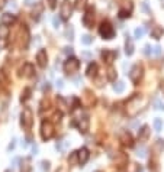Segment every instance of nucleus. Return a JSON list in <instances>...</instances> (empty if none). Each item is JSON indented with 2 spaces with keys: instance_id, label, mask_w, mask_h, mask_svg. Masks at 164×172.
Wrapping results in <instances>:
<instances>
[{
  "instance_id": "1",
  "label": "nucleus",
  "mask_w": 164,
  "mask_h": 172,
  "mask_svg": "<svg viewBox=\"0 0 164 172\" xmlns=\"http://www.w3.org/2000/svg\"><path fill=\"white\" fill-rule=\"evenodd\" d=\"M32 122H34V114H32V110L29 107L23 109L22 116H20V124H22L26 130H29L32 126Z\"/></svg>"
},
{
  "instance_id": "2",
  "label": "nucleus",
  "mask_w": 164,
  "mask_h": 172,
  "mask_svg": "<svg viewBox=\"0 0 164 172\" xmlns=\"http://www.w3.org/2000/svg\"><path fill=\"white\" fill-rule=\"evenodd\" d=\"M52 136H54V126H52V123L44 120V122L41 123V138L44 139V140H50Z\"/></svg>"
},
{
  "instance_id": "3",
  "label": "nucleus",
  "mask_w": 164,
  "mask_h": 172,
  "mask_svg": "<svg viewBox=\"0 0 164 172\" xmlns=\"http://www.w3.org/2000/svg\"><path fill=\"white\" fill-rule=\"evenodd\" d=\"M99 34L102 35L105 39H112L113 35H115V30H113V28H112V25L109 22H103L102 25H100V28H99Z\"/></svg>"
},
{
  "instance_id": "4",
  "label": "nucleus",
  "mask_w": 164,
  "mask_h": 172,
  "mask_svg": "<svg viewBox=\"0 0 164 172\" xmlns=\"http://www.w3.org/2000/svg\"><path fill=\"white\" fill-rule=\"evenodd\" d=\"M142 72H144V70H142V65H139V64H135L132 67V70H131L129 72V78L132 82H139V80L142 78Z\"/></svg>"
},
{
  "instance_id": "5",
  "label": "nucleus",
  "mask_w": 164,
  "mask_h": 172,
  "mask_svg": "<svg viewBox=\"0 0 164 172\" xmlns=\"http://www.w3.org/2000/svg\"><path fill=\"white\" fill-rule=\"evenodd\" d=\"M79 67H80L79 60H76V58H68L64 64V71L67 72V74H74V72L79 70Z\"/></svg>"
},
{
  "instance_id": "6",
  "label": "nucleus",
  "mask_w": 164,
  "mask_h": 172,
  "mask_svg": "<svg viewBox=\"0 0 164 172\" xmlns=\"http://www.w3.org/2000/svg\"><path fill=\"white\" fill-rule=\"evenodd\" d=\"M95 10H93V8H87V10H86V13H84L83 16V25L86 28H92L93 26V20H95Z\"/></svg>"
},
{
  "instance_id": "7",
  "label": "nucleus",
  "mask_w": 164,
  "mask_h": 172,
  "mask_svg": "<svg viewBox=\"0 0 164 172\" xmlns=\"http://www.w3.org/2000/svg\"><path fill=\"white\" fill-rule=\"evenodd\" d=\"M71 12H73V8L71 4H70L68 0H64L61 4V10H60V13H61V18L63 19H70V16H71Z\"/></svg>"
},
{
  "instance_id": "8",
  "label": "nucleus",
  "mask_w": 164,
  "mask_h": 172,
  "mask_svg": "<svg viewBox=\"0 0 164 172\" xmlns=\"http://www.w3.org/2000/svg\"><path fill=\"white\" fill-rule=\"evenodd\" d=\"M36 61H38V65L41 68L46 67L48 56H46V51H45V49H39V51H38V54H36Z\"/></svg>"
},
{
  "instance_id": "9",
  "label": "nucleus",
  "mask_w": 164,
  "mask_h": 172,
  "mask_svg": "<svg viewBox=\"0 0 164 172\" xmlns=\"http://www.w3.org/2000/svg\"><path fill=\"white\" fill-rule=\"evenodd\" d=\"M77 156H79V164L84 165L86 162L89 161V156H90V154H89V150L86 149V148H81V149L77 152Z\"/></svg>"
},
{
  "instance_id": "10",
  "label": "nucleus",
  "mask_w": 164,
  "mask_h": 172,
  "mask_svg": "<svg viewBox=\"0 0 164 172\" xmlns=\"http://www.w3.org/2000/svg\"><path fill=\"white\" fill-rule=\"evenodd\" d=\"M119 140H121L122 145H125V146H132V143H134L132 136H131L129 132H122L121 136H119Z\"/></svg>"
},
{
  "instance_id": "11",
  "label": "nucleus",
  "mask_w": 164,
  "mask_h": 172,
  "mask_svg": "<svg viewBox=\"0 0 164 172\" xmlns=\"http://www.w3.org/2000/svg\"><path fill=\"white\" fill-rule=\"evenodd\" d=\"M89 124H90V122H89V117L87 116L80 117V122H79V129H80L81 133H86V132L89 130Z\"/></svg>"
},
{
  "instance_id": "12",
  "label": "nucleus",
  "mask_w": 164,
  "mask_h": 172,
  "mask_svg": "<svg viewBox=\"0 0 164 172\" xmlns=\"http://www.w3.org/2000/svg\"><path fill=\"white\" fill-rule=\"evenodd\" d=\"M148 136H150V127L144 126L141 130H139V133H138V139H139V142H147Z\"/></svg>"
},
{
  "instance_id": "13",
  "label": "nucleus",
  "mask_w": 164,
  "mask_h": 172,
  "mask_svg": "<svg viewBox=\"0 0 164 172\" xmlns=\"http://www.w3.org/2000/svg\"><path fill=\"white\" fill-rule=\"evenodd\" d=\"M0 22H2V25H12V23L15 22V16L12 15V13H4V15H2V19H0Z\"/></svg>"
},
{
  "instance_id": "14",
  "label": "nucleus",
  "mask_w": 164,
  "mask_h": 172,
  "mask_svg": "<svg viewBox=\"0 0 164 172\" xmlns=\"http://www.w3.org/2000/svg\"><path fill=\"white\" fill-rule=\"evenodd\" d=\"M102 56H103V60L106 61V62H109V64H111L112 61L115 60V56H116V52H113V51H107V49H105V51H103V54H102Z\"/></svg>"
},
{
  "instance_id": "15",
  "label": "nucleus",
  "mask_w": 164,
  "mask_h": 172,
  "mask_svg": "<svg viewBox=\"0 0 164 172\" xmlns=\"http://www.w3.org/2000/svg\"><path fill=\"white\" fill-rule=\"evenodd\" d=\"M134 44H132V41H131V38H126V41H125V54L128 56H131L134 54Z\"/></svg>"
},
{
  "instance_id": "16",
  "label": "nucleus",
  "mask_w": 164,
  "mask_h": 172,
  "mask_svg": "<svg viewBox=\"0 0 164 172\" xmlns=\"http://www.w3.org/2000/svg\"><path fill=\"white\" fill-rule=\"evenodd\" d=\"M163 34H164V29L160 26H154L153 30H151V36L156 38V39H160V38L163 36Z\"/></svg>"
},
{
  "instance_id": "17",
  "label": "nucleus",
  "mask_w": 164,
  "mask_h": 172,
  "mask_svg": "<svg viewBox=\"0 0 164 172\" xmlns=\"http://www.w3.org/2000/svg\"><path fill=\"white\" fill-rule=\"evenodd\" d=\"M32 72H34V67H32L31 64H25L22 68V74L23 77H31Z\"/></svg>"
},
{
  "instance_id": "18",
  "label": "nucleus",
  "mask_w": 164,
  "mask_h": 172,
  "mask_svg": "<svg viewBox=\"0 0 164 172\" xmlns=\"http://www.w3.org/2000/svg\"><path fill=\"white\" fill-rule=\"evenodd\" d=\"M96 72H97V64H90L87 68V75L89 77H96Z\"/></svg>"
},
{
  "instance_id": "19",
  "label": "nucleus",
  "mask_w": 164,
  "mask_h": 172,
  "mask_svg": "<svg viewBox=\"0 0 164 172\" xmlns=\"http://www.w3.org/2000/svg\"><path fill=\"white\" fill-rule=\"evenodd\" d=\"M64 36H65V39H68V41H73V39H74V29H73V26H68L65 29Z\"/></svg>"
},
{
  "instance_id": "20",
  "label": "nucleus",
  "mask_w": 164,
  "mask_h": 172,
  "mask_svg": "<svg viewBox=\"0 0 164 172\" xmlns=\"http://www.w3.org/2000/svg\"><path fill=\"white\" fill-rule=\"evenodd\" d=\"M145 30H147V29H145V28H142V26L141 28H137V29L134 30V36L137 38V39H141V38L145 35Z\"/></svg>"
},
{
  "instance_id": "21",
  "label": "nucleus",
  "mask_w": 164,
  "mask_h": 172,
  "mask_svg": "<svg viewBox=\"0 0 164 172\" xmlns=\"http://www.w3.org/2000/svg\"><path fill=\"white\" fill-rule=\"evenodd\" d=\"M123 90H125V82L123 81H118L116 84H113V91H116V93H122Z\"/></svg>"
},
{
  "instance_id": "22",
  "label": "nucleus",
  "mask_w": 164,
  "mask_h": 172,
  "mask_svg": "<svg viewBox=\"0 0 164 172\" xmlns=\"http://www.w3.org/2000/svg\"><path fill=\"white\" fill-rule=\"evenodd\" d=\"M153 126H154V130L156 132H161V129H163V119H158V117H157V119L154 120Z\"/></svg>"
},
{
  "instance_id": "23",
  "label": "nucleus",
  "mask_w": 164,
  "mask_h": 172,
  "mask_svg": "<svg viewBox=\"0 0 164 172\" xmlns=\"http://www.w3.org/2000/svg\"><path fill=\"white\" fill-rule=\"evenodd\" d=\"M67 146H68V142H67V140H61V142H57L55 148H57L58 152H64Z\"/></svg>"
},
{
  "instance_id": "24",
  "label": "nucleus",
  "mask_w": 164,
  "mask_h": 172,
  "mask_svg": "<svg viewBox=\"0 0 164 172\" xmlns=\"http://www.w3.org/2000/svg\"><path fill=\"white\" fill-rule=\"evenodd\" d=\"M118 161H116V164L119 165V166H123V165H126V161H128V158H126L125 154H119L118 155Z\"/></svg>"
},
{
  "instance_id": "25",
  "label": "nucleus",
  "mask_w": 164,
  "mask_h": 172,
  "mask_svg": "<svg viewBox=\"0 0 164 172\" xmlns=\"http://www.w3.org/2000/svg\"><path fill=\"white\" fill-rule=\"evenodd\" d=\"M163 149H164V140L158 139V140L156 142V145H154V150H156L157 154H158V152H161Z\"/></svg>"
},
{
  "instance_id": "26",
  "label": "nucleus",
  "mask_w": 164,
  "mask_h": 172,
  "mask_svg": "<svg viewBox=\"0 0 164 172\" xmlns=\"http://www.w3.org/2000/svg\"><path fill=\"white\" fill-rule=\"evenodd\" d=\"M126 172H141V166L138 164H131V165H128Z\"/></svg>"
},
{
  "instance_id": "27",
  "label": "nucleus",
  "mask_w": 164,
  "mask_h": 172,
  "mask_svg": "<svg viewBox=\"0 0 164 172\" xmlns=\"http://www.w3.org/2000/svg\"><path fill=\"white\" fill-rule=\"evenodd\" d=\"M115 77H116V72H115L113 67H109L107 68V80L109 81H115Z\"/></svg>"
},
{
  "instance_id": "28",
  "label": "nucleus",
  "mask_w": 164,
  "mask_h": 172,
  "mask_svg": "<svg viewBox=\"0 0 164 172\" xmlns=\"http://www.w3.org/2000/svg\"><path fill=\"white\" fill-rule=\"evenodd\" d=\"M9 29L6 25H0V38H8Z\"/></svg>"
},
{
  "instance_id": "29",
  "label": "nucleus",
  "mask_w": 164,
  "mask_h": 172,
  "mask_svg": "<svg viewBox=\"0 0 164 172\" xmlns=\"http://www.w3.org/2000/svg\"><path fill=\"white\" fill-rule=\"evenodd\" d=\"M77 162H79V156H77V152H73V154L70 155V158H68V164H70V165H76Z\"/></svg>"
},
{
  "instance_id": "30",
  "label": "nucleus",
  "mask_w": 164,
  "mask_h": 172,
  "mask_svg": "<svg viewBox=\"0 0 164 172\" xmlns=\"http://www.w3.org/2000/svg\"><path fill=\"white\" fill-rule=\"evenodd\" d=\"M92 41H93V38L90 35H83V38H81V42H83L84 45H90Z\"/></svg>"
},
{
  "instance_id": "31",
  "label": "nucleus",
  "mask_w": 164,
  "mask_h": 172,
  "mask_svg": "<svg viewBox=\"0 0 164 172\" xmlns=\"http://www.w3.org/2000/svg\"><path fill=\"white\" fill-rule=\"evenodd\" d=\"M137 155H138L139 158H145V156H147V149H145L144 146L138 148V149H137Z\"/></svg>"
},
{
  "instance_id": "32",
  "label": "nucleus",
  "mask_w": 164,
  "mask_h": 172,
  "mask_svg": "<svg viewBox=\"0 0 164 172\" xmlns=\"http://www.w3.org/2000/svg\"><path fill=\"white\" fill-rule=\"evenodd\" d=\"M39 165H41V169H42V172H48V171H50V162H46V161H42Z\"/></svg>"
},
{
  "instance_id": "33",
  "label": "nucleus",
  "mask_w": 164,
  "mask_h": 172,
  "mask_svg": "<svg viewBox=\"0 0 164 172\" xmlns=\"http://www.w3.org/2000/svg\"><path fill=\"white\" fill-rule=\"evenodd\" d=\"M29 94H31V90H29V88H25V91H23L20 100H22V101H26L28 98H29Z\"/></svg>"
},
{
  "instance_id": "34",
  "label": "nucleus",
  "mask_w": 164,
  "mask_h": 172,
  "mask_svg": "<svg viewBox=\"0 0 164 172\" xmlns=\"http://www.w3.org/2000/svg\"><path fill=\"white\" fill-rule=\"evenodd\" d=\"M52 25H54V28H60V25H61V20H60V18H58V16H54V18H52Z\"/></svg>"
},
{
  "instance_id": "35",
  "label": "nucleus",
  "mask_w": 164,
  "mask_h": 172,
  "mask_svg": "<svg viewBox=\"0 0 164 172\" xmlns=\"http://www.w3.org/2000/svg\"><path fill=\"white\" fill-rule=\"evenodd\" d=\"M86 2H87V0H76V8L77 9L84 8V6H86Z\"/></svg>"
},
{
  "instance_id": "36",
  "label": "nucleus",
  "mask_w": 164,
  "mask_h": 172,
  "mask_svg": "<svg viewBox=\"0 0 164 172\" xmlns=\"http://www.w3.org/2000/svg\"><path fill=\"white\" fill-rule=\"evenodd\" d=\"M154 106H156L157 110H164V103H163V101H160V100H156Z\"/></svg>"
},
{
  "instance_id": "37",
  "label": "nucleus",
  "mask_w": 164,
  "mask_h": 172,
  "mask_svg": "<svg viewBox=\"0 0 164 172\" xmlns=\"http://www.w3.org/2000/svg\"><path fill=\"white\" fill-rule=\"evenodd\" d=\"M151 52H153V48H151L150 45H145L144 46V54H145V55L150 56V55H151Z\"/></svg>"
},
{
  "instance_id": "38",
  "label": "nucleus",
  "mask_w": 164,
  "mask_h": 172,
  "mask_svg": "<svg viewBox=\"0 0 164 172\" xmlns=\"http://www.w3.org/2000/svg\"><path fill=\"white\" fill-rule=\"evenodd\" d=\"M153 49H154V51H153V52H154V55H157V56H160V55H161V46L156 45Z\"/></svg>"
},
{
  "instance_id": "39",
  "label": "nucleus",
  "mask_w": 164,
  "mask_h": 172,
  "mask_svg": "<svg viewBox=\"0 0 164 172\" xmlns=\"http://www.w3.org/2000/svg\"><path fill=\"white\" fill-rule=\"evenodd\" d=\"M57 103H60V104H61V110H63V112H65V107H67V106H65V101L63 100L61 97H58L57 98Z\"/></svg>"
},
{
  "instance_id": "40",
  "label": "nucleus",
  "mask_w": 164,
  "mask_h": 172,
  "mask_svg": "<svg viewBox=\"0 0 164 172\" xmlns=\"http://www.w3.org/2000/svg\"><path fill=\"white\" fill-rule=\"evenodd\" d=\"M15 146H16V139H12V142L9 143V146H8V150H13Z\"/></svg>"
},
{
  "instance_id": "41",
  "label": "nucleus",
  "mask_w": 164,
  "mask_h": 172,
  "mask_svg": "<svg viewBox=\"0 0 164 172\" xmlns=\"http://www.w3.org/2000/svg\"><path fill=\"white\" fill-rule=\"evenodd\" d=\"M119 16L122 19H125V18H129V12H126V10H121L119 12Z\"/></svg>"
},
{
  "instance_id": "42",
  "label": "nucleus",
  "mask_w": 164,
  "mask_h": 172,
  "mask_svg": "<svg viewBox=\"0 0 164 172\" xmlns=\"http://www.w3.org/2000/svg\"><path fill=\"white\" fill-rule=\"evenodd\" d=\"M64 54H65V55L73 54V48H71V46H65V48H64Z\"/></svg>"
},
{
  "instance_id": "43",
  "label": "nucleus",
  "mask_w": 164,
  "mask_h": 172,
  "mask_svg": "<svg viewBox=\"0 0 164 172\" xmlns=\"http://www.w3.org/2000/svg\"><path fill=\"white\" fill-rule=\"evenodd\" d=\"M57 88H60V90L64 88V81H63V80H58L57 81Z\"/></svg>"
},
{
  "instance_id": "44",
  "label": "nucleus",
  "mask_w": 164,
  "mask_h": 172,
  "mask_svg": "<svg viewBox=\"0 0 164 172\" xmlns=\"http://www.w3.org/2000/svg\"><path fill=\"white\" fill-rule=\"evenodd\" d=\"M0 81H2V82H6V75H4L3 71H0Z\"/></svg>"
},
{
  "instance_id": "45",
  "label": "nucleus",
  "mask_w": 164,
  "mask_h": 172,
  "mask_svg": "<svg viewBox=\"0 0 164 172\" xmlns=\"http://www.w3.org/2000/svg\"><path fill=\"white\" fill-rule=\"evenodd\" d=\"M48 3H50V8L54 9V8H55V3H57V0H48Z\"/></svg>"
},
{
  "instance_id": "46",
  "label": "nucleus",
  "mask_w": 164,
  "mask_h": 172,
  "mask_svg": "<svg viewBox=\"0 0 164 172\" xmlns=\"http://www.w3.org/2000/svg\"><path fill=\"white\" fill-rule=\"evenodd\" d=\"M35 2H36V0H25V4H28V6H32V4H35Z\"/></svg>"
},
{
  "instance_id": "47",
  "label": "nucleus",
  "mask_w": 164,
  "mask_h": 172,
  "mask_svg": "<svg viewBox=\"0 0 164 172\" xmlns=\"http://www.w3.org/2000/svg\"><path fill=\"white\" fill-rule=\"evenodd\" d=\"M4 4H6V0H0V9H3Z\"/></svg>"
},
{
  "instance_id": "48",
  "label": "nucleus",
  "mask_w": 164,
  "mask_h": 172,
  "mask_svg": "<svg viewBox=\"0 0 164 172\" xmlns=\"http://www.w3.org/2000/svg\"><path fill=\"white\" fill-rule=\"evenodd\" d=\"M83 56H86V58H90V52H83Z\"/></svg>"
},
{
  "instance_id": "49",
  "label": "nucleus",
  "mask_w": 164,
  "mask_h": 172,
  "mask_svg": "<svg viewBox=\"0 0 164 172\" xmlns=\"http://www.w3.org/2000/svg\"><path fill=\"white\" fill-rule=\"evenodd\" d=\"M97 172H99V171H97Z\"/></svg>"
}]
</instances>
